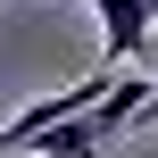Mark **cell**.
Returning a JSON list of instances; mask_svg holds the SVG:
<instances>
[{
  "instance_id": "obj_3",
  "label": "cell",
  "mask_w": 158,
  "mask_h": 158,
  "mask_svg": "<svg viewBox=\"0 0 158 158\" xmlns=\"http://www.w3.org/2000/svg\"><path fill=\"white\" fill-rule=\"evenodd\" d=\"M33 158H100V133H92V117H83V125H67V133H50Z\"/></svg>"
},
{
  "instance_id": "obj_2",
  "label": "cell",
  "mask_w": 158,
  "mask_h": 158,
  "mask_svg": "<svg viewBox=\"0 0 158 158\" xmlns=\"http://www.w3.org/2000/svg\"><path fill=\"white\" fill-rule=\"evenodd\" d=\"M150 25H158V0H108V8H100V67L125 75Z\"/></svg>"
},
{
  "instance_id": "obj_1",
  "label": "cell",
  "mask_w": 158,
  "mask_h": 158,
  "mask_svg": "<svg viewBox=\"0 0 158 158\" xmlns=\"http://www.w3.org/2000/svg\"><path fill=\"white\" fill-rule=\"evenodd\" d=\"M108 92H117V75H108V67H92V75H75L67 92H42V100H25V108H17L8 125H0V158H33L42 142H50V133L83 125V117H92V108L108 100Z\"/></svg>"
},
{
  "instance_id": "obj_5",
  "label": "cell",
  "mask_w": 158,
  "mask_h": 158,
  "mask_svg": "<svg viewBox=\"0 0 158 158\" xmlns=\"http://www.w3.org/2000/svg\"><path fill=\"white\" fill-rule=\"evenodd\" d=\"M100 8H108V0H100Z\"/></svg>"
},
{
  "instance_id": "obj_4",
  "label": "cell",
  "mask_w": 158,
  "mask_h": 158,
  "mask_svg": "<svg viewBox=\"0 0 158 158\" xmlns=\"http://www.w3.org/2000/svg\"><path fill=\"white\" fill-rule=\"evenodd\" d=\"M150 125H158V75H150Z\"/></svg>"
}]
</instances>
